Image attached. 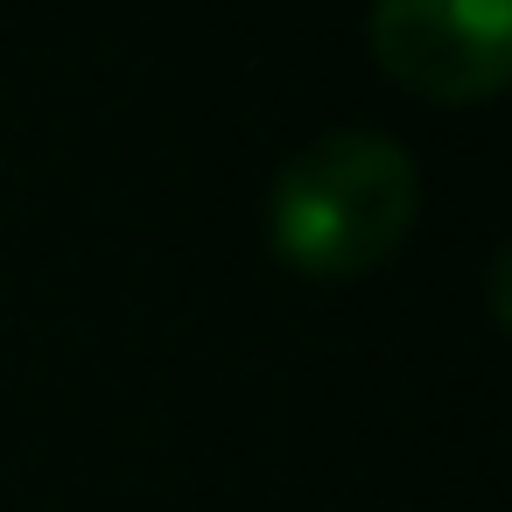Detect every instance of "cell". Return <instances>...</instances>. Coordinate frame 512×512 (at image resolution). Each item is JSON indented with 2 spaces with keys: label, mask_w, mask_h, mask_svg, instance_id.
<instances>
[{
  "label": "cell",
  "mask_w": 512,
  "mask_h": 512,
  "mask_svg": "<svg viewBox=\"0 0 512 512\" xmlns=\"http://www.w3.org/2000/svg\"><path fill=\"white\" fill-rule=\"evenodd\" d=\"M421 218L414 155L393 134H323L267 183V253L302 281H358L386 267Z\"/></svg>",
  "instance_id": "6da1fadb"
},
{
  "label": "cell",
  "mask_w": 512,
  "mask_h": 512,
  "mask_svg": "<svg viewBox=\"0 0 512 512\" xmlns=\"http://www.w3.org/2000/svg\"><path fill=\"white\" fill-rule=\"evenodd\" d=\"M365 43L386 85L428 106H484L512 85V0H372Z\"/></svg>",
  "instance_id": "7a4b0ae2"
}]
</instances>
